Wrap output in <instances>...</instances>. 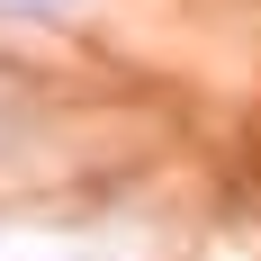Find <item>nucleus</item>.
I'll use <instances>...</instances> for the list:
<instances>
[{
    "label": "nucleus",
    "instance_id": "f257e3e1",
    "mask_svg": "<svg viewBox=\"0 0 261 261\" xmlns=\"http://www.w3.org/2000/svg\"><path fill=\"white\" fill-rule=\"evenodd\" d=\"M0 9H18V18H54V9H72V0H0Z\"/></svg>",
    "mask_w": 261,
    "mask_h": 261
}]
</instances>
